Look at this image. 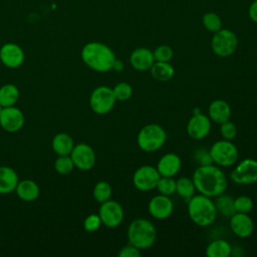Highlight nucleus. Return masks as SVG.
<instances>
[{"instance_id":"nucleus-1","label":"nucleus","mask_w":257,"mask_h":257,"mask_svg":"<svg viewBox=\"0 0 257 257\" xmlns=\"http://www.w3.org/2000/svg\"><path fill=\"white\" fill-rule=\"evenodd\" d=\"M192 180L199 194L210 198H216L223 194L228 185L225 173L212 164L199 166L195 170Z\"/></svg>"},{"instance_id":"nucleus-2","label":"nucleus","mask_w":257,"mask_h":257,"mask_svg":"<svg viewBox=\"0 0 257 257\" xmlns=\"http://www.w3.org/2000/svg\"><path fill=\"white\" fill-rule=\"evenodd\" d=\"M80 55L85 65L97 72L111 70L112 64L116 58L109 46L98 41L86 43L82 47Z\"/></svg>"},{"instance_id":"nucleus-3","label":"nucleus","mask_w":257,"mask_h":257,"mask_svg":"<svg viewBox=\"0 0 257 257\" xmlns=\"http://www.w3.org/2000/svg\"><path fill=\"white\" fill-rule=\"evenodd\" d=\"M188 214L192 222L200 227L210 226L218 215L215 202L202 194L194 195L188 201Z\"/></svg>"},{"instance_id":"nucleus-4","label":"nucleus","mask_w":257,"mask_h":257,"mask_svg":"<svg viewBox=\"0 0 257 257\" xmlns=\"http://www.w3.org/2000/svg\"><path fill=\"white\" fill-rule=\"evenodd\" d=\"M127 240L140 250L149 249L157 240V229L148 219H135L127 227Z\"/></svg>"},{"instance_id":"nucleus-5","label":"nucleus","mask_w":257,"mask_h":257,"mask_svg":"<svg viewBox=\"0 0 257 257\" xmlns=\"http://www.w3.org/2000/svg\"><path fill=\"white\" fill-rule=\"evenodd\" d=\"M167 141V133L163 126L157 123H149L143 126L137 137L139 148L146 153H154L160 150Z\"/></svg>"},{"instance_id":"nucleus-6","label":"nucleus","mask_w":257,"mask_h":257,"mask_svg":"<svg viewBox=\"0 0 257 257\" xmlns=\"http://www.w3.org/2000/svg\"><path fill=\"white\" fill-rule=\"evenodd\" d=\"M212 51L219 57H229L238 48V37L230 29L221 28L211 39Z\"/></svg>"},{"instance_id":"nucleus-7","label":"nucleus","mask_w":257,"mask_h":257,"mask_svg":"<svg viewBox=\"0 0 257 257\" xmlns=\"http://www.w3.org/2000/svg\"><path fill=\"white\" fill-rule=\"evenodd\" d=\"M213 163L220 167H231L238 161L237 147L229 140H220L214 143L209 150Z\"/></svg>"},{"instance_id":"nucleus-8","label":"nucleus","mask_w":257,"mask_h":257,"mask_svg":"<svg viewBox=\"0 0 257 257\" xmlns=\"http://www.w3.org/2000/svg\"><path fill=\"white\" fill-rule=\"evenodd\" d=\"M115 101L112 88L105 85L95 87L89 97L90 107L97 114L108 113L113 108Z\"/></svg>"},{"instance_id":"nucleus-9","label":"nucleus","mask_w":257,"mask_h":257,"mask_svg":"<svg viewBox=\"0 0 257 257\" xmlns=\"http://www.w3.org/2000/svg\"><path fill=\"white\" fill-rule=\"evenodd\" d=\"M230 178L238 185L257 183V161L254 159L242 160L232 170Z\"/></svg>"},{"instance_id":"nucleus-10","label":"nucleus","mask_w":257,"mask_h":257,"mask_svg":"<svg viewBox=\"0 0 257 257\" xmlns=\"http://www.w3.org/2000/svg\"><path fill=\"white\" fill-rule=\"evenodd\" d=\"M161 175L156 167L145 165L136 170L133 176V184L139 191L148 192L156 189Z\"/></svg>"},{"instance_id":"nucleus-11","label":"nucleus","mask_w":257,"mask_h":257,"mask_svg":"<svg viewBox=\"0 0 257 257\" xmlns=\"http://www.w3.org/2000/svg\"><path fill=\"white\" fill-rule=\"evenodd\" d=\"M98 215L104 226L108 228H116L121 224L124 212L118 202L109 199L100 204Z\"/></svg>"},{"instance_id":"nucleus-12","label":"nucleus","mask_w":257,"mask_h":257,"mask_svg":"<svg viewBox=\"0 0 257 257\" xmlns=\"http://www.w3.org/2000/svg\"><path fill=\"white\" fill-rule=\"evenodd\" d=\"M69 156L74 164V167L80 171H89L95 165V153L93 149L87 144L80 143L74 145Z\"/></svg>"},{"instance_id":"nucleus-13","label":"nucleus","mask_w":257,"mask_h":257,"mask_svg":"<svg viewBox=\"0 0 257 257\" xmlns=\"http://www.w3.org/2000/svg\"><path fill=\"white\" fill-rule=\"evenodd\" d=\"M212 120L210 117L204 113H195L188 121L187 133L193 140H203L205 139L211 131Z\"/></svg>"},{"instance_id":"nucleus-14","label":"nucleus","mask_w":257,"mask_h":257,"mask_svg":"<svg viewBox=\"0 0 257 257\" xmlns=\"http://www.w3.org/2000/svg\"><path fill=\"white\" fill-rule=\"evenodd\" d=\"M23 124L24 114L19 108L14 105L2 108L0 112V125L4 131L15 133L21 130Z\"/></svg>"},{"instance_id":"nucleus-15","label":"nucleus","mask_w":257,"mask_h":257,"mask_svg":"<svg viewBox=\"0 0 257 257\" xmlns=\"http://www.w3.org/2000/svg\"><path fill=\"white\" fill-rule=\"evenodd\" d=\"M148 210L151 216L155 219L165 220L172 215L174 211V204L169 196L159 194L150 200Z\"/></svg>"},{"instance_id":"nucleus-16","label":"nucleus","mask_w":257,"mask_h":257,"mask_svg":"<svg viewBox=\"0 0 257 257\" xmlns=\"http://www.w3.org/2000/svg\"><path fill=\"white\" fill-rule=\"evenodd\" d=\"M23 49L16 43L7 42L0 48V61L9 68H17L24 62Z\"/></svg>"},{"instance_id":"nucleus-17","label":"nucleus","mask_w":257,"mask_h":257,"mask_svg":"<svg viewBox=\"0 0 257 257\" xmlns=\"http://www.w3.org/2000/svg\"><path fill=\"white\" fill-rule=\"evenodd\" d=\"M230 228L236 236L247 238L254 231V222L248 214L235 213L230 217Z\"/></svg>"},{"instance_id":"nucleus-18","label":"nucleus","mask_w":257,"mask_h":257,"mask_svg":"<svg viewBox=\"0 0 257 257\" xmlns=\"http://www.w3.org/2000/svg\"><path fill=\"white\" fill-rule=\"evenodd\" d=\"M181 158L175 153H167L160 158L156 168L161 177H175L181 170Z\"/></svg>"},{"instance_id":"nucleus-19","label":"nucleus","mask_w":257,"mask_h":257,"mask_svg":"<svg viewBox=\"0 0 257 257\" xmlns=\"http://www.w3.org/2000/svg\"><path fill=\"white\" fill-rule=\"evenodd\" d=\"M154 62L153 51L147 47H138L130 55V63L138 71L150 70Z\"/></svg>"},{"instance_id":"nucleus-20","label":"nucleus","mask_w":257,"mask_h":257,"mask_svg":"<svg viewBox=\"0 0 257 257\" xmlns=\"http://www.w3.org/2000/svg\"><path fill=\"white\" fill-rule=\"evenodd\" d=\"M208 116L215 123H223L231 117V107L229 103L223 99L213 100L208 107Z\"/></svg>"},{"instance_id":"nucleus-21","label":"nucleus","mask_w":257,"mask_h":257,"mask_svg":"<svg viewBox=\"0 0 257 257\" xmlns=\"http://www.w3.org/2000/svg\"><path fill=\"white\" fill-rule=\"evenodd\" d=\"M17 173L10 167H0V194L6 195L15 191L18 185Z\"/></svg>"},{"instance_id":"nucleus-22","label":"nucleus","mask_w":257,"mask_h":257,"mask_svg":"<svg viewBox=\"0 0 257 257\" xmlns=\"http://www.w3.org/2000/svg\"><path fill=\"white\" fill-rule=\"evenodd\" d=\"M15 191L17 196L25 202H32L36 200L40 192L38 185L32 180H24L18 182Z\"/></svg>"},{"instance_id":"nucleus-23","label":"nucleus","mask_w":257,"mask_h":257,"mask_svg":"<svg viewBox=\"0 0 257 257\" xmlns=\"http://www.w3.org/2000/svg\"><path fill=\"white\" fill-rule=\"evenodd\" d=\"M73 147V140L66 133L56 134L52 140V149L58 156H69Z\"/></svg>"},{"instance_id":"nucleus-24","label":"nucleus","mask_w":257,"mask_h":257,"mask_svg":"<svg viewBox=\"0 0 257 257\" xmlns=\"http://www.w3.org/2000/svg\"><path fill=\"white\" fill-rule=\"evenodd\" d=\"M150 71L156 80L162 82L170 80L175 74V68L170 62L155 61L150 68Z\"/></svg>"},{"instance_id":"nucleus-25","label":"nucleus","mask_w":257,"mask_h":257,"mask_svg":"<svg viewBox=\"0 0 257 257\" xmlns=\"http://www.w3.org/2000/svg\"><path fill=\"white\" fill-rule=\"evenodd\" d=\"M208 257H229L232 255V247L224 239H216L211 241L206 248Z\"/></svg>"},{"instance_id":"nucleus-26","label":"nucleus","mask_w":257,"mask_h":257,"mask_svg":"<svg viewBox=\"0 0 257 257\" xmlns=\"http://www.w3.org/2000/svg\"><path fill=\"white\" fill-rule=\"evenodd\" d=\"M19 98V90L16 85L8 83L0 87V104L3 107L14 105Z\"/></svg>"},{"instance_id":"nucleus-27","label":"nucleus","mask_w":257,"mask_h":257,"mask_svg":"<svg viewBox=\"0 0 257 257\" xmlns=\"http://www.w3.org/2000/svg\"><path fill=\"white\" fill-rule=\"evenodd\" d=\"M216 198L217 200L215 202V206L218 214H221L225 218H230L236 213L234 208V199L231 196L224 195L223 193Z\"/></svg>"},{"instance_id":"nucleus-28","label":"nucleus","mask_w":257,"mask_h":257,"mask_svg":"<svg viewBox=\"0 0 257 257\" xmlns=\"http://www.w3.org/2000/svg\"><path fill=\"white\" fill-rule=\"evenodd\" d=\"M176 193L187 202L195 195L196 187L192 179L182 177L176 181Z\"/></svg>"},{"instance_id":"nucleus-29","label":"nucleus","mask_w":257,"mask_h":257,"mask_svg":"<svg viewBox=\"0 0 257 257\" xmlns=\"http://www.w3.org/2000/svg\"><path fill=\"white\" fill-rule=\"evenodd\" d=\"M111 192H112L111 187L107 182L99 181L95 184L93 191H92V195H93V198L95 199V201L101 204L110 199Z\"/></svg>"},{"instance_id":"nucleus-30","label":"nucleus","mask_w":257,"mask_h":257,"mask_svg":"<svg viewBox=\"0 0 257 257\" xmlns=\"http://www.w3.org/2000/svg\"><path fill=\"white\" fill-rule=\"evenodd\" d=\"M202 23H203V26L205 27V29L212 33L219 31L223 25L221 17L215 12L205 13L202 18Z\"/></svg>"},{"instance_id":"nucleus-31","label":"nucleus","mask_w":257,"mask_h":257,"mask_svg":"<svg viewBox=\"0 0 257 257\" xmlns=\"http://www.w3.org/2000/svg\"><path fill=\"white\" fill-rule=\"evenodd\" d=\"M156 189L160 194L170 197L176 193V180L173 177H160Z\"/></svg>"},{"instance_id":"nucleus-32","label":"nucleus","mask_w":257,"mask_h":257,"mask_svg":"<svg viewBox=\"0 0 257 257\" xmlns=\"http://www.w3.org/2000/svg\"><path fill=\"white\" fill-rule=\"evenodd\" d=\"M114 97L116 100L119 101H125L127 99H130L133 95V87L130 83L127 82H118L117 84L114 85V87L112 88Z\"/></svg>"},{"instance_id":"nucleus-33","label":"nucleus","mask_w":257,"mask_h":257,"mask_svg":"<svg viewBox=\"0 0 257 257\" xmlns=\"http://www.w3.org/2000/svg\"><path fill=\"white\" fill-rule=\"evenodd\" d=\"M153 54L155 61L170 62L174 57V50L170 45L162 44L153 51Z\"/></svg>"},{"instance_id":"nucleus-34","label":"nucleus","mask_w":257,"mask_h":257,"mask_svg":"<svg viewBox=\"0 0 257 257\" xmlns=\"http://www.w3.org/2000/svg\"><path fill=\"white\" fill-rule=\"evenodd\" d=\"M73 168L74 164L70 156H59L54 163L55 171L61 175L69 174L73 170Z\"/></svg>"},{"instance_id":"nucleus-35","label":"nucleus","mask_w":257,"mask_h":257,"mask_svg":"<svg viewBox=\"0 0 257 257\" xmlns=\"http://www.w3.org/2000/svg\"><path fill=\"white\" fill-rule=\"evenodd\" d=\"M253 200L248 196H239L234 199V208L236 213L248 214L253 209Z\"/></svg>"},{"instance_id":"nucleus-36","label":"nucleus","mask_w":257,"mask_h":257,"mask_svg":"<svg viewBox=\"0 0 257 257\" xmlns=\"http://www.w3.org/2000/svg\"><path fill=\"white\" fill-rule=\"evenodd\" d=\"M101 224L102 223L98 214H90L84 219L83 228L86 232L93 233L99 229Z\"/></svg>"},{"instance_id":"nucleus-37","label":"nucleus","mask_w":257,"mask_h":257,"mask_svg":"<svg viewBox=\"0 0 257 257\" xmlns=\"http://www.w3.org/2000/svg\"><path fill=\"white\" fill-rule=\"evenodd\" d=\"M220 133L223 137V139L225 140H229L232 141L233 139H235V137L237 136V126L234 122L227 120L223 123L220 124Z\"/></svg>"},{"instance_id":"nucleus-38","label":"nucleus","mask_w":257,"mask_h":257,"mask_svg":"<svg viewBox=\"0 0 257 257\" xmlns=\"http://www.w3.org/2000/svg\"><path fill=\"white\" fill-rule=\"evenodd\" d=\"M194 160L198 163L199 166H206L213 164V160L211 158L210 152L205 149H198L194 153Z\"/></svg>"},{"instance_id":"nucleus-39","label":"nucleus","mask_w":257,"mask_h":257,"mask_svg":"<svg viewBox=\"0 0 257 257\" xmlns=\"http://www.w3.org/2000/svg\"><path fill=\"white\" fill-rule=\"evenodd\" d=\"M118 256L119 257H139L141 256V250L128 243L126 246H123L119 250Z\"/></svg>"},{"instance_id":"nucleus-40","label":"nucleus","mask_w":257,"mask_h":257,"mask_svg":"<svg viewBox=\"0 0 257 257\" xmlns=\"http://www.w3.org/2000/svg\"><path fill=\"white\" fill-rule=\"evenodd\" d=\"M248 16L250 20L254 23H257V0H254L248 8Z\"/></svg>"},{"instance_id":"nucleus-41","label":"nucleus","mask_w":257,"mask_h":257,"mask_svg":"<svg viewBox=\"0 0 257 257\" xmlns=\"http://www.w3.org/2000/svg\"><path fill=\"white\" fill-rule=\"evenodd\" d=\"M111 69L116 71V72H121L124 69V63L121 60L115 58V60H114V62L112 64V68Z\"/></svg>"},{"instance_id":"nucleus-42","label":"nucleus","mask_w":257,"mask_h":257,"mask_svg":"<svg viewBox=\"0 0 257 257\" xmlns=\"http://www.w3.org/2000/svg\"><path fill=\"white\" fill-rule=\"evenodd\" d=\"M2 108H3V106L0 104V112H1V110H2Z\"/></svg>"}]
</instances>
